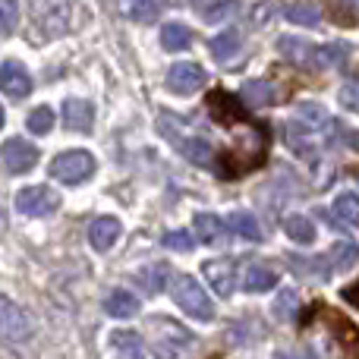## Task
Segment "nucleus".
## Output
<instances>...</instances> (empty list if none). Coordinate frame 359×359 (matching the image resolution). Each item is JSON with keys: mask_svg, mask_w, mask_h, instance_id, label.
<instances>
[{"mask_svg": "<svg viewBox=\"0 0 359 359\" xmlns=\"http://www.w3.org/2000/svg\"><path fill=\"white\" fill-rule=\"evenodd\" d=\"M328 262L334 271H347V268H353L359 262V246L353 240H344V243H334L328 252Z\"/></svg>", "mask_w": 359, "mask_h": 359, "instance_id": "obj_25", "label": "nucleus"}, {"mask_svg": "<svg viewBox=\"0 0 359 359\" xmlns=\"http://www.w3.org/2000/svg\"><path fill=\"white\" fill-rule=\"evenodd\" d=\"M164 246L174 249V252H189V249H192V236L186 233V230H170V233H164Z\"/></svg>", "mask_w": 359, "mask_h": 359, "instance_id": "obj_38", "label": "nucleus"}, {"mask_svg": "<svg viewBox=\"0 0 359 359\" xmlns=\"http://www.w3.org/2000/svg\"><path fill=\"white\" fill-rule=\"evenodd\" d=\"M240 101L246 107H268L274 101H280V95H278V86H271L268 79H249L240 88Z\"/></svg>", "mask_w": 359, "mask_h": 359, "instance_id": "obj_17", "label": "nucleus"}, {"mask_svg": "<svg viewBox=\"0 0 359 359\" xmlns=\"http://www.w3.org/2000/svg\"><path fill=\"white\" fill-rule=\"evenodd\" d=\"M341 104L347 107V111L359 114V79H347L341 86Z\"/></svg>", "mask_w": 359, "mask_h": 359, "instance_id": "obj_37", "label": "nucleus"}, {"mask_svg": "<svg viewBox=\"0 0 359 359\" xmlns=\"http://www.w3.org/2000/svg\"><path fill=\"white\" fill-rule=\"evenodd\" d=\"M205 86V69L198 63H174L168 69V88L174 95H192Z\"/></svg>", "mask_w": 359, "mask_h": 359, "instance_id": "obj_10", "label": "nucleus"}, {"mask_svg": "<svg viewBox=\"0 0 359 359\" xmlns=\"http://www.w3.org/2000/svg\"><path fill=\"white\" fill-rule=\"evenodd\" d=\"M104 309L111 312L114 318H133L139 312V299L126 290H114L111 297L104 299Z\"/></svg>", "mask_w": 359, "mask_h": 359, "instance_id": "obj_24", "label": "nucleus"}, {"mask_svg": "<svg viewBox=\"0 0 359 359\" xmlns=\"http://www.w3.org/2000/svg\"><path fill=\"white\" fill-rule=\"evenodd\" d=\"M136 22H151V19L158 16V6L155 4H139V6H133V13H130Z\"/></svg>", "mask_w": 359, "mask_h": 359, "instance_id": "obj_39", "label": "nucleus"}, {"mask_svg": "<svg viewBox=\"0 0 359 359\" xmlns=\"http://www.w3.org/2000/svg\"><path fill=\"white\" fill-rule=\"evenodd\" d=\"M236 50H240V35L236 32H221V35L211 38V54L217 60H230Z\"/></svg>", "mask_w": 359, "mask_h": 359, "instance_id": "obj_30", "label": "nucleus"}, {"mask_svg": "<svg viewBox=\"0 0 359 359\" xmlns=\"http://www.w3.org/2000/svg\"><path fill=\"white\" fill-rule=\"evenodd\" d=\"M168 278H170V271H168V265H161V262H158V265H145L142 271H136V284L149 293H161L164 284H168Z\"/></svg>", "mask_w": 359, "mask_h": 359, "instance_id": "obj_22", "label": "nucleus"}, {"mask_svg": "<svg viewBox=\"0 0 359 359\" xmlns=\"http://www.w3.org/2000/svg\"><path fill=\"white\" fill-rule=\"evenodd\" d=\"M111 347L117 350L120 359H139L142 356V350H145V344H142V337H139L136 331H114Z\"/></svg>", "mask_w": 359, "mask_h": 359, "instance_id": "obj_21", "label": "nucleus"}, {"mask_svg": "<svg viewBox=\"0 0 359 359\" xmlns=\"http://www.w3.org/2000/svg\"><path fill=\"white\" fill-rule=\"evenodd\" d=\"M170 297H174V303L186 316L198 318V322H211V318H215V306H211L208 293H205L202 287H198V280L189 278V274H177V278L170 280Z\"/></svg>", "mask_w": 359, "mask_h": 359, "instance_id": "obj_4", "label": "nucleus"}, {"mask_svg": "<svg viewBox=\"0 0 359 359\" xmlns=\"http://www.w3.org/2000/svg\"><path fill=\"white\" fill-rule=\"evenodd\" d=\"M117 236H120L117 217H95L92 227H88V243H92L98 252H107V249L117 243Z\"/></svg>", "mask_w": 359, "mask_h": 359, "instance_id": "obj_18", "label": "nucleus"}, {"mask_svg": "<svg viewBox=\"0 0 359 359\" xmlns=\"http://www.w3.org/2000/svg\"><path fill=\"white\" fill-rule=\"evenodd\" d=\"M274 359H309L306 353H299V350H278Z\"/></svg>", "mask_w": 359, "mask_h": 359, "instance_id": "obj_40", "label": "nucleus"}, {"mask_svg": "<svg viewBox=\"0 0 359 359\" xmlns=\"http://www.w3.org/2000/svg\"><path fill=\"white\" fill-rule=\"evenodd\" d=\"M92 174H95V158L88 155V151H79V149L63 151V155H57L54 161H50V177L67 183V186L86 183Z\"/></svg>", "mask_w": 359, "mask_h": 359, "instance_id": "obj_6", "label": "nucleus"}, {"mask_svg": "<svg viewBox=\"0 0 359 359\" xmlns=\"http://www.w3.org/2000/svg\"><path fill=\"white\" fill-rule=\"evenodd\" d=\"M192 44V32L180 22H168L161 29V48L164 50H186Z\"/></svg>", "mask_w": 359, "mask_h": 359, "instance_id": "obj_27", "label": "nucleus"}, {"mask_svg": "<svg viewBox=\"0 0 359 359\" xmlns=\"http://www.w3.org/2000/svg\"><path fill=\"white\" fill-rule=\"evenodd\" d=\"M265 13H271V6H268V4H262V6H255V25H262V22H265Z\"/></svg>", "mask_w": 359, "mask_h": 359, "instance_id": "obj_42", "label": "nucleus"}, {"mask_svg": "<svg viewBox=\"0 0 359 359\" xmlns=\"http://www.w3.org/2000/svg\"><path fill=\"white\" fill-rule=\"evenodd\" d=\"M32 6V22L44 38L63 35L69 25V13H73V0H29Z\"/></svg>", "mask_w": 359, "mask_h": 359, "instance_id": "obj_5", "label": "nucleus"}, {"mask_svg": "<svg viewBox=\"0 0 359 359\" xmlns=\"http://www.w3.org/2000/svg\"><path fill=\"white\" fill-rule=\"evenodd\" d=\"M161 133L170 139V145H177V149L189 158L192 164H198V168H208L211 164V142L205 136H192V133H186L183 120H180L177 114H168V111L161 114Z\"/></svg>", "mask_w": 359, "mask_h": 359, "instance_id": "obj_3", "label": "nucleus"}, {"mask_svg": "<svg viewBox=\"0 0 359 359\" xmlns=\"http://www.w3.org/2000/svg\"><path fill=\"white\" fill-rule=\"evenodd\" d=\"M274 284H278V274L268 265H249L246 274H243V287H246L249 293H265V290H271Z\"/></svg>", "mask_w": 359, "mask_h": 359, "instance_id": "obj_20", "label": "nucleus"}, {"mask_svg": "<svg viewBox=\"0 0 359 359\" xmlns=\"http://www.w3.org/2000/svg\"><path fill=\"white\" fill-rule=\"evenodd\" d=\"M196 233H198V243H208V246H217L224 240V221L211 211H202L196 215Z\"/></svg>", "mask_w": 359, "mask_h": 359, "instance_id": "obj_19", "label": "nucleus"}, {"mask_svg": "<svg viewBox=\"0 0 359 359\" xmlns=\"http://www.w3.org/2000/svg\"><path fill=\"white\" fill-rule=\"evenodd\" d=\"M16 19H19V4L16 0H0V32L10 35L16 29Z\"/></svg>", "mask_w": 359, "mask_h": 359, "instance_id": "obj_35", "label": "nucleus"}, {"mask_svg": "<svg viewBox=\"0 0 359 359\" xmlns=\"http://www.w3.org/2000/svg\"><path fill=\"white\" fill-rule=\"evenodd\" d=\"M334 130L337 126H334V120H331V114L325 111L322 104L306 101V104H299L297 111H293L290 123H287V145H290L299 158L312 161L322 145L334 142Z\"/></svg>", "mask_w": 359, "mask_h": 359, "instance_id": "obj_1", "label": "nucleus"}, {"mask_svg": "<svg viewBox=\"0 0 359 359\" xmlns=\"http://www.w3.org/2000/svg\"><path fill=\"white\" fill-rule=\"evenodd\" d=\"M227 224H230V230H233L236 236H243V240H249V243H259L262 240L259 221H255L249 211H233V215L227 217Z\"/></svg>", "mask_w": 359, "mask_h": 359, "instance_id": "obj_26", "label": "nucleus"}, {"mask_svg": "<svg viewBox=\"0 0 359 359\" xmlns=\"http://www.w3.org/2000/svg\"><path fill=\"white\" fill-rule=\"evenodd\" d=\"M325 13H328L337 25H356L359 22V16H356L353 6H350V0H325Z\"/></svg>", "mask_w": 359, "mask_h": 359, "instance_id": "obj_31", "label": "nucleus"}, {"mask_svg": "<svg viewBox=\"0 0 359 359\" xmlns=\"http://www.w3.org/2000/svg\"><path fill=\"white\" fill-rule=\"evenodd\" d=\"M287 19L297 25H306V29H316L318 22H322V13H318V6H312L309 0H293V4H287Z\"/></svg>", "mask_w": 359, "mask_h": 359, "instance_id": "obj_23", "label": "nucleus"}, {"mask_svg": "<svg viewBox=\"0 0 359 359\" xmlns=\"http://www.w3.org/2000/svg\"><path fill=\"white\" fill-rule=\"evenodd\" d=\"M32 334V318L25 309H19L13 299H4V337L6 341H22Z\"/></svg>", "mask_w": 359, "mask_h": 359, "instance_id": "obj_16", "label": "nucleus"}, {"mask_svg": "<svg viewBox=\"0 0 359 359\" xmlns=\"http://www.w3.org/2000/svg\"><path fill=\"white\" fill-rule=\"evenodd\" d=\"M95 120V107L86 98H67L63 101V126L69 133H88Z\"/></svg>", "mask_w": 359, "mask_h": 359, "instance_id": "obj_15", "label": "nucleus"}, {"mask_svg": "<svg viewBox=\"0 0 359 359\" xmlns=\"http://www.w3.org/2000/svg\"><path fill=\"white\" fill-rule=\"evenodd\" d=\"M350 57V48L347 44H325L318 48V60H316V69H325V67H341L344 60Z\"/></svg>", "mask_w": 359, "mask_h": 359, "instance_id": "obj_32", "label": "nucleus"}, {"mask_svg": "<svg viewBox=\"0 0 359 359\" xmlns=\"http://www.w3.org/2000/svg\"><path fill=\"white\" fill-rule=\"evenodd\" d=\"M133 4H139V0H133Z\"/></svg>", "mask_w": 359, "mask_h": 359, "instance_id": "obj_44", "label": "nucleus"}, {"mask_svg": "<svg viewBox=\"0 0 359 359\" xmlns=\"http://www.w3.org/2000/svg\"><path fill=\"white\" fill-rule=\"evenodd\" d=\"M347 142H350V149H356V151H359V130H356V133H350Z\"/></svg>", "mask_w": 359, "mask_h": 359, "instance_id": "obj_43", "label": "nucleus"}, {"mask_svg": "<svg viewBox=\"0 0 359 359\" xmlns=\"http://www.w3.org/2000/svg\"><path fill=\"white\" fill-rule=\"evenodd\" d=\"M278 50L284 60H290L293 67H306V69H316L318 60V48H312L309 41L303 38H293V35H280L278 38Z\"/></svg>", "mask_w": 359, "mask_h": 359, "instance_id": "obj_11", "label": "nucleus"}, {"mask_svg": "<svg viewBox=\"0 0 359 359\" xmlns=\"http://www.w3.org/2000/svg\"><path fill=\"white\" fill-rule=\"evenodd\" d=\"M334 215L341 217L344 224H359V198L356 196H337Z\"/></svg>", "mask_w": 359, "mask_h": 359, "instance_id": "obj_34", "label": "nucleus"}, {"mask_svg": "<svg viewBox=\"0 0 359 359\" xmlns=\"http://www.w3.org/2000/svg\"><path fill=\"white\" fill-rule=\"evenodd\" d=\"M284 230L293 243H312L316 240V227L306 215H287L284 217Z\"/></svg>", "mask_w": 359, "mask_h": 359, "instance_id": "obj_28", "label": "nucleus"}, {"mask_svg": "<svg viewBox=\"0 0 359 359\" xmlns=\"http://www.w3.org/2000/svg\"><path fill=\"white\" fill-rule=\"evenodd\" d=\"M202 274L208 278V284L215 287L217 297H230L236 287V268L230 259H211L202 265Z\"/></svg>", "mask_w": 359, "mask_h": 359, "instance_id": "obj_12", "label": "nucleus"}, {"mask_svg": "<svg viewBox=\"0 0 359 359\" xmlns=\"http://www.w3.org/2000/svg\"><path fill=\"white\" fill-rule=\"evenodd\" d=\"M0 86H4L6 98H13V101L25 98V95L32 92L29 73H25V67L16 63V60H4V67H0Z\"/></svg>", "mask_w": 359, "mask_h": 359, "instance_id": "obj_13", "label": "nucleus"}, {"mask_svg": "<svg viewBox=\"0 0 359 359\" xmlns=\"http://www.w3.org/2000/svg\"><path fill=\"white\" fill-rule=\"evenodd\" d=\"M236 0H215L211 6H205V22H221V19L233 16Z\"/></svg>", "mask_w": 359, "mask_h": 359, "instance_id": "obj_36", "label": "nucleus"}, {"mask_svg": "<svg viewBox=\"0 0 359 359\" xmlns=\"http://www.w3.org/2000/svg\"><path fill=\"white\" fill-rule=\"evenodd\" d=\"M151 328L161 334V337H155V344H151V353H155L158 359H180V350L192 344V334H189V331H186L183 325H177V322H170V318H164V316L151 318Z\"/></svg>", "mask_w": 359, "mask_h": 359, "instance_id": "obj_7", "label": "nucleus"}, {"mask_svg": "<svg viewBox=\"0 0 359 359\" xmlns=\"http://www.w3.org/2000/svg\"><path fill=\"white\" fill-rule=\"evenodd\" d=\"M38 161V149L25 139H6L4 142V168L6 174H25Z\"/></svg>", "mask_w": 359, "mask_h": 359, "instance_id": "obj_9", "label": "nucleus"}, {"mask_svg": "<svg viewBox=\"0 0 359 359\" xmlns=\"http://www.w3.org/2000/svg\"><path fill=\"white\" fill-rule=\"evenodd\" d=\"M29 130L35 133V136L50 133L54 130V111H50V107H35V111L29 114Z\"/></svg>", "mask_w": 359, "mask_h": 359, "instance_id": "obj_33", "label": "nucleus"}, {"mask_svg": "<svg viewBox=\"0 0 359 359\" xmlns=\"http://www.w3.org/2000/svg\"><path fill=\"white\" fill-rule=\"evenodd\" d=\"M265 142H268V133L262 126H255V123L233 126V145L221 158V170L217 174L233 180V177L246 174V170H255L265 161Z\"/></svg>", "mask_w": 359, "mask_h": 359, "instance_id": "obj_2", "label": "nucleus"}, {"mask_svg": "<svg viewBox=\"0 0 359 359\" xmlns=\"http://www.w3.org/2000/svg\"><path fill=\"white\" fill-rule=\"evenodd\" d=\"M57 205H60V196L54 189H48V186H25L16 196V208L29 217L50 215V211H57Z\"/></svg>", "mask_w": 359, "mask_h": 359, "instance_id": "obj_8", "label": "nucleus"}, {"mask_svg": "<svg viewBox=\"0 0 359 359\" xmlns=\"http://www.w3.org/2000/svg\"><path fill=\"white\" fill-rule=\"evenodd\" d=\"M271 312H274L278 322H293V316L299 312V293L297 290H280L278 299H274V306H271Z\"/></svg>", "mask_w": 359, "mask_h": 359, "instance_id": "obj_29", "label": "nucleus"}, {"mask_svg": "<svg viewBox=\"0 0 359 359\" xmlns=\"http://www.w3.org/2000/svg\"><path fill=\"white\" fill-rule=\"evenodd\" d=\"M208 114L215 117V123L221 126H240L243 123V111H240V101L227 92H211L208 95Z\"/></svg>", "mask_w": 359, "mask_h": 359, "instance_id": "obj_14", "label": "nucleus"}, {"mask_svg": "<svg viewBox=\"0 0 359 359\" xmlns=\"http://www.w3.org/2000/svg\"><path fill=\"white\" fill-rule=\"evenodd\" d=\"M344 299H350V303H353V306H359V284L347 287V290H344Z\"/></svg>", "mask_w": 359, "mask_h": 359, "instance_id": "obj_41", "label": "nucleus"}]
</instances>
